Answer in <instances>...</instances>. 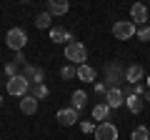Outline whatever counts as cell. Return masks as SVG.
Segmentation results:
<instances>
[{
  "instance_id": "cell-26",
  "label": "cell",
  "mask_w": 150,
  "mask_h": 140,
  "mask_svg": "<svg viewBox=\"0 0 150 140\" xmlns=\"http://www.w3.org/2000/svg\"><path fill=\"white\" fill-rule=\"evenodd\" d=\"M15 63L18 65H25V55H23V50H20V53H15Z\"/></svg>"
},
{
  "instance_id": "cell-23",
  "label": "cell",
  "mask_w": 150,
  "mask_h": 140,
  "mask_svg": "<svg viewBox=\"0 0 150 140\" xmlns=\"http://www.w3.org/2000/svg\"><path fill=\"white\" fill-rule=\"evenodd\" d=\"M80 130H83V133H93V135H95V130H98V123H93V120H80Z\"/></svg>"
},
{
  "instance_id": "cell-20",
  "label": "cell",
  "mask_w": 150,
  "mask_h": 140,
  "mask_svg": "<svg viewBox=\"0 0 150 140\" xmlns=\"http://www.w3.org/2000/svg\"><path fill=\"white\" fill-rule=\"evenodd\" d=\"M50 23H53V15H50L48 10L40 13V15L35 18V28H40V30H45V28H50Z\"/></svg>"
},
{
  "instance_id": "cell-1",
  "label": "cell",
  "mask_w": 150,
  "mask_h": 140,
  "mask_svg": "<svg viewBox=\"0 0 150 140\" xmlns=\"http://www.w3.org/2000/svg\"><path fill=\"white\" fill-rule=\"evenodd\" d=\"M65 58H68L73 65H85V60H88V48H85L83 43L70 40V43L65 45Z\"/></svg>"
},
{
  "instance_id": "cell-10",
  "label": "cell",
  "mask_w": 150,
  "mask_h": 140,
  "mask_svg": "<svg viewBox=\"0 0 150 140\" xmlns=\"http://www.w3.org/2000/svg\"><path fill=\"white\" fill-rule=\"evenodd\" d=\"M130 20L138 23V25H145V20H148V8H145L143 3H135V5L130 8Z\"/></svg>"
},
{
  "instance_id": "cell-25",
  "label": "cell",
  "mask_w": 150,
  "mask_h": 140,
  "mask_svg": "<svg viewBox=\"0 0 150 140\" xmlns=\"http://www.w3.org/2000/svg\"><path fill=\"white\" fill-rule=\"evenodd\" d=\"M138 38L140 40H150V25H140L138 28Z\"/></svg>"
},
{
  "instance_id": "cell-13",
  "label": "cell",
  "mask_w": 150,
  "mask_h": 140,
  "mask_svg": "<svg viewBox=\"0 0 150 140\" xmlns=\"http://www.w3.org/2000/svg\"><path fill=\"white\" fill-rule=\"evenodd\" d=\"M68 10H70L68 0H50V3H48V13H50V15H65Z\"/></svg>"
},
{
  "instance_id": "cell-28",
  "label": "cell",
  "mask_w": 150,
  "mask_h": 140,
  "mask_svg": "<svg viewBox=\"0 0 150 140\" xmlns=\"http://www.w3.org/2000/svg\"><path fill=\"white\" fill-rule=\"evenodd\" d=\"M148 88H150V75H148Z\"/></svg>"
},
{
  "instance_id": "cell-19",
  "label": "cell",
  "mask_w": 150,
  "mask_h": 140,
  "mask_svg": "<svg viewBox=\"0 0 150 140\" xmlns=\"http://www.w3.org/2000/svg\"><path fill=\"white\" fill-rule=\"evenodd\" d=\"M50 40H53V43H65V40H70V33L65 30V28H53V30H50Z\"/></svg>"
},
{
  "instance_id": "cell-7",
  "label": "cell",
  "mask_w": 150,
  "mask_h": 140,
  "mask_svg": "<svg viewBox=\"0 0 150 140\" xmlns=\"http://www.w3.org/2000/svg\"><path fill=\"white\" fill-rule=\"evenodd\" d=\"M105 103L110 105L112 110L120 108V105H125V93L120 90V88H112V90H108V93H105Z\"/></svg>"
},
{
  "instance_id": "cell-4",
  "label": "cell",
  "mask_w": 150,
  "mask_h": 140,
  "mask_svg": "<svg viewBox=\"0 0 150 140\" xmlns=\"http://www.w3.org/2000/svg\"><path fill=\"white\" fill-rule=\"evenodd\" d=\"M28 88H30V83H28V78L23 75H15L8 80V95H15V98H25L28 95Z\"/></svg>"
},
{
  "instance_id": "cell-6",
  "label": "cell",
  "mask_w": 150,
  "mask_h": 140,
  "mask_svg": "<svg viewBox=\"0 0 150 140\" xmlns=\"http://www.w3.org/2000/svg\"><path fill=\"white\" fill-rule=\"evenodd\" d=\"M95 140H118V128L112 123H100L95 130Z\"/></svg>"
},
{
  "instance_id": "cell-22",
  "label": "cell",
  "mask_w": 150,
  "mask_h": 140,
  "mask_svg": "<svg viewBox=\"0 0 150 140\" xmlns=\"http://www.w3.org/2000/svg\"><path fill=\"white\" fill-rule=\"evenodd\" d=\"M60 78H63V80L78 78V68H75V65H63V68H60Z\"/></svg>"
},
{
  "instance_id": "cell-21",
  "label": "cell",
  "mask_w": 150,
  "mask_h": 140,
  "mask_svg": "<svg viewBox=\"0 0 150 140\" xmlns=\"http://www.w3.org/2000/svg\"><path fill=\"white\" fill-rule=\"evenodd\" d=\"M130 140H150V130L145 128V125H138V128L133 130V135H130Z\"/></svg>"
},
{
  "instance_id": "cell-16",
  "label": "cell",
  "mask_w": 150,
  "mask_h": 140,
  "mask_svg": "<svg viewBox=\"0 0 150 140\" xmlns=\"http://www.w3.org/2000/svg\"><path fill=\"white\" fill-rule=\"evenodd\" d=\"M48 85H45V83H35V85H30L28 88V95L30 98H35V100H40V98H48Z\"/></svg>"
},
{
  "instance_id": "cell-9",
  "label": "cell",
  "mask_w": 150,
  "mask_h": 140,
  "mask_svg": "<svg viewBox=\"0 0 150 140\" xmlns=\"http://www.w3.org/2000/svg\"><path fill=\"white\" fill-rule=\"evenodd\" d=\"M58 123L65 125V128L75 125V123H78V110H73V108H63V110H58Z\"/></svg>"
},
{
  "instance_id": "cell-3",
  "label": "cell",
  "mask_w": 150,
  "mask_h": 140,
  "mask_svg": "<svg viewBox=\"0 0 150 140\" xmlns=\"http://www.w3.org/2000/svg\"><path fill=\"white\" fill-rule=\"evenodd\" d=\"M25 43H28V35H25V30H23V28H10V30H8V35H5V45H8L10 50L20 53V50L25 48Z\"/></svg>"
},
{
  "instance_id": "cell-8",
  "label": "cell",
  "mask_w": 150,
  "mask_h": 140,
  "mask_svg": "<svg viewBox=\"0 0 150 140\" xmlns=\"http://www.w3.org/2000/svg\"><path fill=\"white\" fill-rule=\"evenodd\" d=\"M23 75L28 78V83H30V85H35V83H43V80H45V73H43V68H38V65H25Z\"/></svg>"
},
{
  "instance_id": "cell-12",
  "label": "cell",
  "mask_w": 150,
  "mask_h": 140,
  "mask_svg": "<svg viewBox=\"0 0 150 140\" xmlns=\"http://www.w3.org/2000/svg\"><path fill=\"white\" fill-rule=\"evenodd\" d=\"M110 105H108V103L105 100H103V103H98V105H95V108H93V120H98V125H100V123H105V120H108V115H110Z\"/></svg>"
},
{
  "instance_id": "cell-17",
  "label": "cell",
  "mask_w": 150,
  "mask_h": 140,
  "mask_svg": "<svg viewBox=\"0 0 150 140\" xmlns=\"http://www.w3.org/2000/svg\"><path fill=\"white\" fill-rule=\"evenodd\" d=\"M70 103H73V110H83V108H85V103H88L85 90H75L73 98H70Z\"/></svg>"
},
{
  "instance_id": "cell-24",
  "label": "cell",
  "mask_w": 150,
  "mask_h": 140,
  "mask_svg": "<svg viewBox=\"0 0 150 140\" xmlns=\"http://www.w3.org/2000/svg\"><path fill=\"white\" fill-rule=\"evenodd\" d=\"M18 70H20V65L13 60V63H8V65H5V75H8V78H15V75H20Z\"/></svg>"
},
{
  "instance_id": "cell-2",
  "label": "cell",
  "mask_w": 150,
  "mask_h": 140,
  "mask_svg": "<svg viewBox=\"0 0 150 140\" xmlns=\"http://www.w3.org/2000/svg\"><path fill=\"white\" fill-rule=\"evenodd\" d=\"M103 73H105V88H108V90H112V88H118L120 83L125 80V70L120 68L118 63H108Z\"/></svg>"
},
{
  "instance_id": "cell-18",
  "label": "cell",
  "mask_w": 150,
  "mask_h": 140,
  "mask_svg": "<svg viewBox=\"0 0 150 140\" xmlns=\"http://www.w3.org/2000/svg\"><path fill=\"white\" fill-rule=\"evenodd\" d=\"M20 110H23L25 115H33V113L38 110V100H35V98H30V95H25V98L20 100Z\"/></svg>"
},
{
  "instance_id": "cell-14",
  "label": "cell",
  "mask_w": 150,
  "mask_h": 140,
  "mask_svg": "<svg viewBox=\"0 0 150 140\" xmlns=\"http://www.w3.org/2000/svg\"><path fill=\"white\" fill-rule=\"evenodd\" d=\"M125 105H128L130 113H140V110H143V98L135 95V93H128V95H125Z\"/></svg>"
},
{
  "instance_id": "cell-27",
  "label": "cell",
  "mask_w": 150,
  "mask_h": 140,
  "mask_svg": "<svg viewBox=\"0 0 150 140\" xmlns=\"http://www.w3.org/2000/svg\"><path fill=\"white\" fill-rule=\"evenodd\" d=\"M95 93H108V90H105V83H98V85H95Z\"/></svg>"
},
{
  "instance_id": "cell-29",
  "label": "cell",
  "mask_w": 150,
  "mask_h": 140,
  "mask_svg": "<svg viewBox=\"0 0 150 140\" xmlns=\"http://www.w3.org/2000/svg\"><path fill=\"white\" fill-rule=\"evenodd\" d=\"M0 105H3V95H0Z\"/></svg>"
},
{
  "instance_id": "cell-15",
  "label": "cell",
  "mask_w": 150,
  "mask_h": 140,
  "mask_svg": "<svg viewBox=\"0 0 150 140\" xmlns=\"http://www.w3.org/2000/svg\"><path fill=\"white\" fill-rule=\"evenodd\" d=\"M78 78L80 80H85V83H95V78H98V73H95V68H90V65H78Z\"/></svg>"
},
{
  "instance_id": "cell-11",
  "label": "cell",
  "mask_w": 150,
  "mask_h": 140,
  "mask_svg": "<svg viewBox=\"0 0 150 140\" xmlns=\"http://www.w3.org/2000/svg\"><path fill=\"white\" fill-rule=\"evenodd\" d=\"M143 75H145L143 65H130V68L125 70V80H128L130 85H138V83L143 80Z\"/></svg>"
},
{
  "instance_id": "cell-5",
  "label": "cell",
  "mask_w": 150,
  "mask_h": 140,
  "mask_svg": "<svg viewBox=\"0 0 150 140\" xmlns=\"http://www.w3.org/2000/svg\"><path fill=\"white\" fill-rule=\"evenodd\" d=\"M112 35L118 40H130L133 35H138V28H135L133 20H118L112 25Z\"/></svg>"
}]
</instances>
